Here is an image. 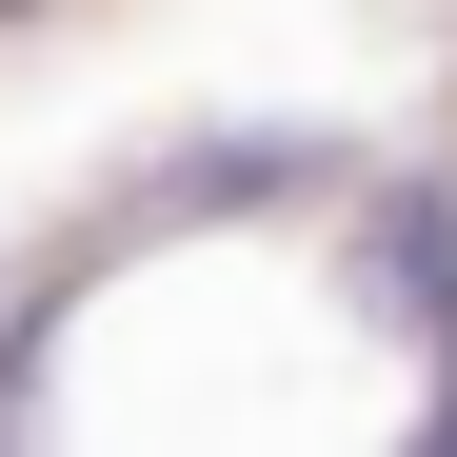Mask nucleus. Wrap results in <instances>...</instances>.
Listing matches in <instances>:
<instances>
[{"label":"nucleus","instance_id":"2","mask_svg":"<svg viewBox=\"0 0 457 457\" xmlns=\"http://www.w3.org/2000/svg\"><path fill=\"white\" fill-rule=\"evenodd\" d=\"M0 21H21V0H0Z\"/></svg>","mask_w":457,"mask_h":457},{"label":"nucleus","instance_id":"1","mask_svg":"<svg viewBox=\"0 0 457 457\" xmlns=\"http://www.w3.org/2000/svg\"><path fill=\"white\" fill-rule=\"evenodd\" d=\"M358 239H378V278H398V319L457 358V199H437V179H378ZM437 437H457V378H437Z\"/></svg>","mask_w":457,"mask_h":457}]
</instances>
